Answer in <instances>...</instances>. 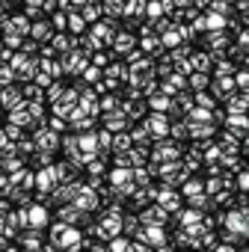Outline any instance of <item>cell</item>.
I'll use <instances>...</instances> for the list:
<instances>
[{
  "label": "cell",
  "instance_id": "obj_8",
  "mask_svg": "<svg viewBox=\"0 0 249 252\" xmlns=\"http://www.w3.org/2000/svg\"><path fill=\"white\" fill-rule=\"evenodd\" d=\"M146 246H163V243H169V237H166V228L163 225H143V237H140Z\"/></svg>",
  "mask_w": 249,
  "mask_h": 252
},
{
  "label": "cell",
  "instance_id": "obj_14",
  "mask_svg": "<svg viewBox=\"0 0 249 252\" xmlns=\"http://www.w3.org/2000/svg\"><path fill=\"white\" fill-rule=\"evenodd\" d=\"M211 252H237V249H234L231 243H217V246H214Z\"/></svg>",
  "mask_w": 249,
  "mask_h": 252
},
{
  "label": "cell",
  "instance_id": "obj_3",
  "mask_svg": "<svg viewBox=\"0 0 249 252\" xmlns=\"http://www.w3.org/2000/svg\"><path fill=\"white\" fill-rule=\"evenodd\" d=\"M15 243L21 246V252H33V249H42V243H45V228H21L18 234H15Z\"/></svg>",
  "mask_w": 249,
  "mask_h": 252
},
{
  "label": "cell",
  "instance_id": "obj_11",
  "mask_svg": "<svg viewBox=\"0 0 249 252\" xmlns=\"http://www.w3.org/2000/svg\"><path fill=\"white\" fill-rule=\"evenodd\" d=\"M36 149H42V152L57 149V137H54V134H42V137H36Z\"/></svg>",
  "mask_w": 249,
  "mask_h": 252
},
{
  "label": "cell",
  "instance_id": "obj_1",
  "mask_svg": "<svg viewBox=\"0 0 249 252\" xmlns=\"http://www.w3.org/2000/svg\"><path fill=\"white\" fill-rule=\"evenodd\" d=\"M60 252H65L68 246H74L77 240H80V228L77 225H68V222H60V220H54V225H51V231L45 234Z\"/></svg>",
  "mask_w": 249,
  "mask_h": 252
},
{
  "label": "cell",
  "instance_id": "obj_12",
  "mask_svg": "<svg viewBox=\"0 0 249 252\" xmlns=\"http://www.w3.org/2000/svg\"><path fill=\"white\" fill-rule=\"evenodd\" d=\"M149 128H152V134H163V131H166L163 116H152V119H149Z\"/></svg>",
  "mask_w": 249,
  "mask_h": 252
},
{
  "label": "cell",
  "instance_id": "obj_5",
  "mask_svg": "<svg viewBox=\"0 0 249 252\" xmlns=\"http://www.w3.org/2000/svg\"><path fill=\"white\" fill-rule=\"evenodd\" d=\"M137 217H140V222H143V225H166V220H169V211H163L157 202H149V205H146V208H143Z\"/></svg>",
  "mask_w": 249,
  "mask_h": 252
},
{
  "label": "cell",
  "instance_id": "obj_7",
  "mask_svg": "<svg viewBox=\"0 0 249 252\" xmlns=\"http://www.w3.org/2000/svg\"><path fill=\"white\" fill-rule=\"evenodd\" d=\"M74 205H77L83 214H92V211H98V208H101V199H98V193H95L92 187H86V184H83V187L77 190V196H74Z\"/></svg>",
  "mask_w": 249,
  "mask_h": 252
},
{
  "label": "cell",
  "instance_id": "obj_2",
  "mask_svg": "<svg viewBox=\"0 0 249 252\" xmlns=\"http://www.w3.org/2000/svg\"><path fill=\"white\" fill-rule=\"evenodd\" d=\"M51 220L68 222V225H80V222H86V220H89V214H83L74 202H62V205H57V211L51 214Z\"/></svg>",
  "mask_w": 249,
  "mask_h": 252
},
{
  "label": "cell",
  "instance_id": "obj_4",
  "mask_svg": "<svg viewBox=\"0 0 249 252\" xmlns=\"http://www.w3.org/2000/svg\"><path fill=\"white\" fill-rule=\"evenodd\" d=\"M24 211H27V225H30V228H48V225H51V211H48V205L30 202Z\"/></svg>",
  "mask_w": 249,
  "mask_h": 252
},
{
  "label": "cell",
  "instance_id": "obj_19",
  "mask_svg": "<svg viewBox=\"0 0 249 252\" xmlns=\"http://www.w3.org/2000/svg\"><path fill=\"white\" fill-rule=\"evenodd\" d=\"M33 252H42V249H33Z\"/></svg>",
  "mask_w": 249,
  "mask_h": 252
},
{
  "label": "cell",
  "instance_id": "obj_9",
  "mask_svg": "<svg viewBox=\"0 0 249 252\" xmlns=\"http://www.w3.org/2000/svg\"><path fill=\"white\" fill-rule=\"evenodd\" d=\"M122 231H124V237H128V240H140V237H143V222H140V217L124 211V214H122Z\"/></svg>",
  "mask_w": 249,
  "mask_h": 252
},
{
  "label": "cell",
  "instance_id": "obj_10",
  "mask_svg": "<svg viewBox=\"0 0 249 252\" xmlns=\"http://www.w3.org/2000/svg\"><path fill=\"white\" fill-rule=\"evenodd\" d=\"M24 166V160L21 158H12V152L3 158V160H0V172H6V175H12V172H18Z\"/></svg>",
  "mask_w": 249,
  "mask_h": 252
},
{
  "label": "cell",
  "instance_id": "obj_17",
  "mask_svg": "<svg viewBox=\"0 0 249 252\" xmlns=\"http://www.w3.org/2000/svg\"><path fill=\"white\" fill-rule=\"evenodd\" d=\"M0 252H21V246H18V243H15V246H12V243H6L3 249H0Z\"/></svg>",
  "mask_w": 249,
  "mask_h": 252
},
{
  "label": "cell",
  "instance_id": "obj_6",
  "mask_svg": "<svg viewBox=\"0 0 249 252\" xmlns=\"http://www.w3.org/2000/svg\"><path fill=\"white\" fill-rule=\"evenodd\" d=\"M155 202H157L163 211L175 214V211L181 208V193H178V190H172L169 184H163V187H157V196H155Z\"/></svg>",
  "mask_w": 249,
  "mask_h": 252
},
{
  "label": "cell",
  "instance_id": "obj_16",
  "mask_svg": "<svg viewBox=\"0 0 249 252\" xmlns=\"http://www.w3.org/2000/svg\"><path fill=\"white\" fill-rule=\"evenodd\" d=\"M237 193H246V175L243 172L237 175Z\"/></svg>",
  "mask_w": 249,
  "mask_h": 252
},
{
  "label": "cell",
  "instance_id": "obj_15",
  "mask_svg": "<svg viewBox=\"0 0 249 252\" xmlns=\"http://www.w3.org/2000/svg\"><path fill=\"white\" fill-rule=\"evenodd\" d=\"M128 143H131L128 137H116V149H119V152H124V149H128Z\"/></svg>",
  "mask_w": 249,
  "mask_h": 252
},
{
  "label": "cell",
  "instance_id": "obj_13",
  "mask_svg": "<svg viewBox=\"0 0 249 252\" xmlns=\"http://www.w3.org/2000/svg\"><path fill=\"white\" fill-rule=\"evenodd\" d=\"M6 193H9V175L0 172V196H6Z\"/></svg>",
  "mask_w": 249,
  "mask_h": 252
},
{
  "label": "cell",
  "instance_id": "obj_18",
  "mask_svg": "<svg viewBox=\"0 0 249 252\" xmlns=\"http://www.w3.org/2000/svg\"><path fill=\"white\" fill-rule=\"evenodd\" d=\"M6 243H12V240H6V237H3V234H0V249H3V246H6Z\"/></svg>",
  "mask_w": 249,
  "mask_h": 252
}]
</instances>
